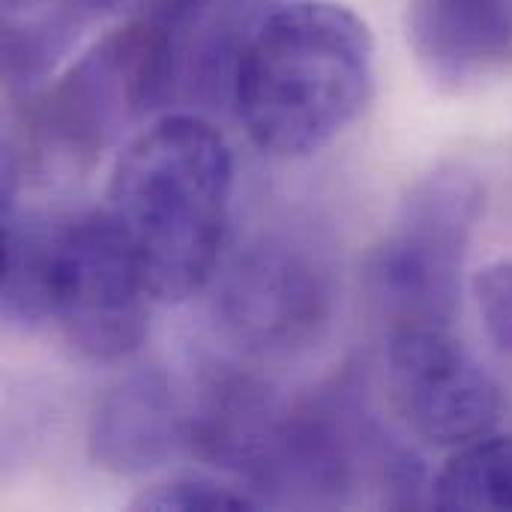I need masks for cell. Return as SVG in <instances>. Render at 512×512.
Here are the masks:
<instances>
[{
  "instance_id": "obj_12",
  "label": "cell",
  "mask_w": 512,
  "mask_h": 512,
  "mask_svg": "<svg viewBox=\"0 0 512 512\" xmlns=\"http://www.w3.org/2000/svg\"><path fill=\"white\" fill-rule=\"evenodd\" d=\"M57 219L3 204V318L30 330L51 321V267Z\"/></svg>"
},
{
  "instance_id": "obj_13",
  "label": "cell",
  "mask_w": 512,
  "mask_h": 512,
  "mask_svg": "<svg viewBox=\"0 0 512 512\" xmlns=\"http://www.w3.org/2000/svg\"><path fill=\"white\" fill-rule=\"evenodd\" d=\"M432 507L512 510V435L465 444L432 480Z\"/></svg>"
},
{
  "instance_id": "obj_3",
  "label": "cell",
  "mask_w": 512,
  "mask_h": 512,
  "mask_svg": "<svg viewBox=\"0 0 512 512\" xmlns=\"http://www.w3.org/2000/svg\"><path fill=\"white\" fill-rule=\"evenodd\" d=\"M183 51L180 36L129 15L42 96L45 138L69 159L93 162L177 93Z\"/></svg>"
},
{
  "instance_id": "obj_16",
  "label": "cell",
  "mask_w": 512,
  "mask_h": 512,
  "mask_svg": "<svg viewBox=\"0 0 512 512\" xmlns=\"http://www.w3.org/2000/svg\"><path fill=\"white\" fill-rule=\"evenodd\" d=\"M210 3L213 0H132V18L159 24L186 42V33L201 24Z\"/></svg>"
},
{
  "instance_id": "obj_7",
  "label": "cell",
  "mask_w": 512,
  "mask_h": 512,
  "mask_svg": "<svg viewBox=\"0 0 512 512\" xmlns=\"http://www.w3.org/2000/svg\"><path fill=\"white\" fill-rule=\"evenodd\" d=\"M333 309L327 267L288 237H261L240 252L219 291V315L258 354H291L324 330Z\"/></svg>"
},
{
  "instance_id": "obj_9",
  "label": "cell",
  "mask_w": 512,
  "mask_h": 512,
  "mask_svg": "<svg viewBox=\"0 0 512 512\" xmlns=\"http://www.w3.org/2000/svg\"><path fill=\"white\" fill-rule=\"evenodd\" d=\"M408 42L441 90H474L512 66V0H411Z\"/></svg>"
},
{
  "instance_id": "obj_2",
  "label": "cell",
  "mask_w": 512,
  "mask_h": 512,
  "mask_svg": "<svg viewBox=\"0 0 512 512\" xmlns=\"http://www.w3.org/2000/svg\"><path fill=\"white\" fill-rule=\"evenodd\" d=\"M375 45L366 21L330 0H282L249 39L231 108L270 156L327 147L366 108Z\"/></svg>"
},
{
  "instance_id": "obj_8",
  "label": "cell",
  "mask_w": 512,
  "mask_h": 512,
  "mask_svg": "<svg viewBox=\"0 0 512 512\" xmlns=\"http://www.w3.org/2000/svg\"><path fill=\"white\" fill-rule=\"evenodd\" d=\"M189 441V414L159 366H144L111 384L90 414L87 453L96 468L120 477L144 474Z\"/></svg>"
},
{
  "instance_id": "obj_1",
  "label": "cell",
  "mask_w": 512,
  "mask_h": 512,
  "mask_svg": "<svg viewBox=\"0 0 512 512\" xmlns=\"http://www.w3.org/2000/svg\"><path fill=\"white\" fill-rule=\"evenodd\" d=\"M231 186V147L198 114L159 117L123 147L105 210L132 246L153 300L183 303L213 279Z\"/></svg>"
},
{
  "instance_id": "obj_4",
  "label": "cell",
  "mask_w": 512,
  "mask_h": 512,
  "mask_svg": "<svg viewBox=\"0 0 512 512\" xmlns=\"http://www.w3.org/2000/svg\"><path fill=\"white\" fill-rule=\"evenodd\" d=\"M486 192L471 171L441 168L402 201L369 258V291L396 327H450Z\"/></svg>"
},
{
  "instance_id": "obj_15",
  "label": "cell",
  "mask_w": 512,
  "mask_h": 512,
  "mask_svg": "<svg viewBox=\"0 0 512 512\" xmlns=\"http://www.w3.org/2000/svg\"><path fill=\"white\" fill-rule=\"evenodd\" d=\"M483 327L498 351L512 354V258L492 261L474 276Z\"/></svg>"
},
{
  "instance_id": "obj_5",
  "label": "cell",
  "mask_w": 512,
  "mask_h": 512,
  "mask_svg": "<svg viewBox=\"0 0 512 512\" xmlns=\"http://www.w3.org/2000/svg\"><path fill=\"white\" fill-rule=\"evenodd\" d=\"M150 300L135 252L105 207L57 219L51 321L81 357L114 363L135 354Z\"/></svg>"
},
{
  "instance_id": "obj_6",
  "label": "cell",
  "mask_w": 512,
  "mask_h": 512,
  "mask_svg": "<svg viewBox=\"0 0 512 512\" xmlns=\"http://www.w3.org/2000/svg\"><path fill=\"white\" fill-rule=\"evenodd\" d=\"M387 387L405 426L435 447H465L501 417V387L450 327H396Z\"/></svg>"
},
{
  "instance_id": "obj_14",
  "label": "cell",
  "mask_w": 512,
  "mask_h": 512,
  "mask_svg": "<svg viewBox=\"0 0 512 512\" xmlns=\"http://www.w3.org/2000/svg\"><path fill=\"white\" fill-rule=\"evenodd\" d=\"M258 507L261 501L249 489L204 474H183L156 483L132 501V510L141 512H240Z\"/></svg>"
},
{
  "instance_id": "obj_11",
  "label": "cell",
  "mask_w": 512,
  "mask_h": 512,
  "mask_svg": "<svg viewBox=\"0 0 512 512\" xmlns=\"http://www.w3.org/2000/svg\"><path fill=\"white\" fill-rule=\"evenodd\" d=\"M282 0H216L195 27V42L183 51L180 84L201 105L219 108L234 99L240 57L258 24Z\"/></svg>"
},
{
  "instance_id": "obj_10",
  "label": "cell",
  "mask_w": 512,
  "mask_h": 512,
  "mask_svg": "<svg viewBox=\"0 0 512 512\" xmlns=\"http://www.w3.org/2000/svg\"><path fill=\"white\" fill-rule=\"evenodd\" d=\"M132 0H3V69L36 84L78 42L81 30Z\"/></svg>"
}]
</instances>
